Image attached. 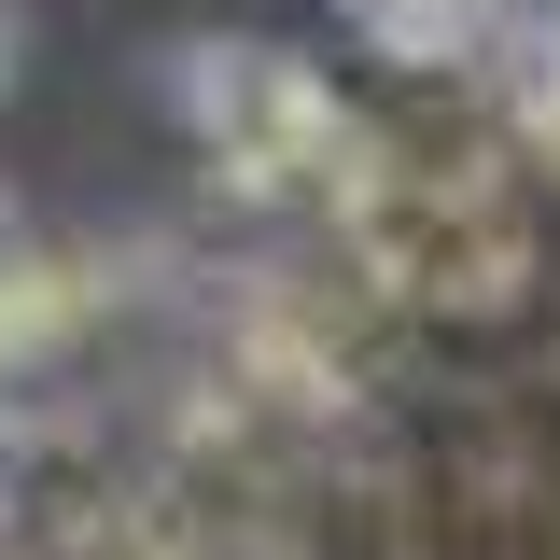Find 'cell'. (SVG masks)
<instances>
[{
    "mask_svg": "<svg viewBox=\"0 0 560 560\" xmlns=\"http://www.w3.org/2000/svg\"><path fill=\"white\" fill-rule=\"evenodd\" d=\"M197 113H210V140H238L253 168H294V154H323V84L294 57H267V43H224V57L197 70Z\"/></svg>",
    "mask_w": 560,
    "mask_h": 560,
    "instance_id": "6da1fadb",
    "label": "cell"
}]
</instances>
